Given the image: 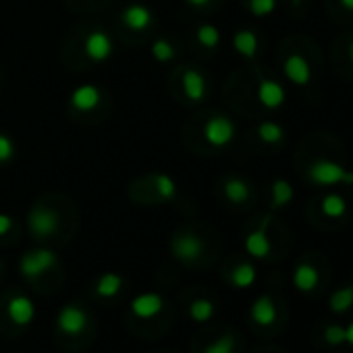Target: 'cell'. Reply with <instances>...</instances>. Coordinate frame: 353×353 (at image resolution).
Listing matches in <instances>:
<instances>
[{
	"instance_id": "3",
	"label": "cell",
	"mask_w": 353,
	"mask_h": 353,
	"mask_svg": "<svg viewBox=\"0 0 353 353\" xmlns=\"http://www.w3.org/2000/svg\"><path fill=\"white\" fill-rule=\"evenodd\" d=\"M54 264H57V254L52 250H32L21 258L19 270L26 279L36 281L42 274H46Z\"/></svg>"
},
{
	"instance_id": "21",
	"label": "cell",
	"mask_w": 353,
	"mask_h": 353,
	"mask_svg": "<svg viewBox=\"0 0 353 353\" xmlns=\"http://www.w3.org/2000/svg\"><path fill=\"white\" fill-rule=\"evenodd\" d=\"M322 212L330 219H341L347 214V200L339 194H328L322 198Z\"/></svg>"
},
{
	"instance_id": "38",
	"label": "cell",
	"mask_w": 353,
	"mask_h": 353,
	"mask_svg": "<svg viewBox=\"0 0 353 353\" xmlns=\"http://www.w3.org/2000/svg\"><path fill=\"white\" fill-rule=\"evenodd\" d=\"M349 59H351V63H353V40H351V44H349Z\"/></svg>"
},
{
	"instance_id": "28",
	"label": "cell",
	"mask_w": 353,
	"mask_h": 353,
	"mask_svg": "<svg viewBox=\"0 0 353 353\" xmlns=\"http://www.w3.org/2000/svg\"><path fill=\"white\" fill-rule=\"evenodd\" d=\"M196 38H198V42H200L202 46H206V48H216V46L221 44V32H219V28H214V26H210V23L200 26L198 32H196Z\"/></svg>"
},
{
	"instance_id": "29",
	"label": "cell",
	"mask_w": 353,
	"mask_h": 353,
	"mask_svg": "<svg viewBox=\"0 0 353 353\" xmlns=\"http://www.w3.org/2000/svg\"><path fill=\"white\" fill-rule=\"evenodd\" d=\"M152 57L158 61V63H168L174 59V48L168 40H156L152 44Z\"/></svg>"
},
{
	"instance_id": "32",
	"label": "cell",
	"mask_w": 353,
	"mask_h": 353,
	"mask_svg": "<svg viewBox=\"0 0 353 353\" xmlns=\"http://www.w3.org/2000/svg\"><path fill=\"white\" fill-rule=\"evenodd\" d=\"M17 154V145L13 141V137H9L7 133H0V162H11Z\"/></svg>"
},
{
	"instance_id": "26",
	"label": "cell",
	"mask_w": 353,
	"mask_h": 353,
	"mask_svg": "<svg viewBox=\"0 0 353 353\" xmlns=\"http://www.w3.org/2000/svg\"><path fill=\"white\" fill-rule=\"evenodd\" d=\"M258 135L264 143H281L285 139V129L279 123L266 121V123H260Z\"/></svg>"
},
{
	"instance_id": "2",
	"label": "cell",
	"mask_w": 353,
	"mask_h": 353,
	"mask_svg": "<svg viewBox=\"0 0 353 353\" xmlns=\"http://www.w3.org/2000/svg\"><path fill=\"white\" fill-rule=\"evenodd\" d=\"M235 133H237L235 123L225 114H216L208 119L204 125V139L212 148H227L235 139Z\"/></svg>"
},
{
	"instance_id": "20",
	"label": "cell",
	"mask_w": 353,
	"mask_h": 353,
	"mask_svg": "<svg viewBox=\"0 0 353 353\" xmlns=\"http://www.w3.org/2000/svg\"><path fill=\"white\" fill-rule=\"evenodd\" d=\"M123 289V276L117 272H104L96 283V293L104 299H112Z\"/></svg>"
},
{
	"instance_id": "16",
	"label": "cell",
	"mask_w": 353,
	"mask_h": 353,
	"mask_svg": "<svg viewBox=\"0 0 353 353\" xmlns=\"http://www.w3.org/2000/svg\"><path fill=\"white\" fill-rule=\"evenodd\" d=\"M252 320L258 326H270L276 320V305L270 295H260L252 303Z\"/></svg>"
},
{
	"instance_id": "13",
	"label": "cell",
	"mask_w": 353,
	"mask_h": 353,
	"mask_svg": "<svg viewBox=\"0 0 353 353\" xmlns=\"http://www.w3.org/2000/svg\"><path fill=\"white\" fill-rule=\"evenodd\" d=\"M152 19H154V15L145 5H135L133 3V5L125 7L123 13H121V21L133 32H145L152 26Z\"/></svg>"
},
{
	"instance_id": "4",
	"label": "cell",
	"mask_w": 353,
	"mask_h": 353,
	"mask_svg": "<svg viewBox=\"0 0 353 353\" xmlns=\"http://www.w3.org/2000/svg\"><path fill=\"white\" fill-rule=\"evenodd\" d=\"M28 223H30V231H32L34 237L46 239V237H50V235H54L59 231L61 219H59V214L54 210H50L46 206H36V208H32Z\"/></svg>"
},
{
	"instance_id": "27",
	"label": "cell",
	"mask_w": 353,
	"mask_h": 353,
	"mask_svg": "<svg viewBox=\"0 0 353 353\" xmlns=\"http://www.w3.org/2000/svg\"><path fill=\"white\" fill-rule=\"evenodd\" d=\"M190 316H192V320H196V322H208V320L214 316V303H212L210 299L200 297V299L192 301V305H190Z\"/></svg>"
},
{
	"instance_id": "11",
	"label": "cell",
	"mask_w": 353,
	"mask_h": 353,
	"mask_svg": "<svg viewBox=\"0 0 353 353\" xmlns=\"http://www.w3.org/2000/svg\"><path fill=\"white\" fill-rule=\"evenodd\" d=\"M258 100L264 108L268 110H276L285 104L287 100V92L285 88L274 81V79H262L260 85H258Z\"/></svg>"
},
{
	"instance_id": "6",
	"label": "cell",
	"mask_w": 353,
	"mask_h": 353,
	"mask_svg": "<svg viewBox=\"0 0 353 353\" xmlns=\"http://www.w3.org/2000/svg\"><path fill=\"white\" fill-rule=\"evenodd\" d=\"M172 256L179 260V262H194L202 256L204 252V243L198 235L194 233H181L172 239Z\"/></svg>"
},
{
	"instance_id": "8",
	"label": "cell",
	"mask_w": 353,
	"mask_h": 353,
	"mask_svg": "<svg viewBox=\"0 0 353 353\" xmlns=\"http://www.w3.org/2000/svg\"><path fill=\"white\" fill-rule=\"evenodd\" d=\"M57 324H59V328H61L63 332H67V334H79V332H83V328H85V324H88V316H85V312H83L79 305L69 303V305H65V307L59 312Z\"/></svg>"
},
{
	"instance_id": "33",
	"label": "cell",
	"mask_w": 353,
	"mask_h": 353,
	"mask_svg": "<svg viewBox=\"0 0 353 353\" xmlns=\"http://www.w3.org/2000/svg\"><path fill=\"white\" fill-rule=\"evenodd\" d=\"M324 339H326V343L332 345V347L343 345V343H345V326H341V324H330V326H326Z\"/></svg>"
},
{
	"instance_id": "10",
	"label": "cell",
	"mask_w": 353,
	"mask_h": 353,
	"mask_svg": "<svg viewBox=\"0 0 353 353\" xmlns=\"http://www.w3.org/2000/svg\"><path fill=\"white\" fill-rule=\"evenodd\" d=\"M162 310H164V299L158 293H141V295L133 297V301H131V312L139 320H150V318L158 316Z\"/></svg>"
},
{
	"instance_id": "31",
	"label": "cell",
	"mask_w": 353,
	"mask_h": 353,
	"mask_svg": "<svg viewBox=\"0 0 353 353\" xmlns=\"http://www.w3.org/2000/svg\"><path fill=\"white\" fill-rule=\"evenodd\" d=\"M252 15L256 17H266V15H272L274 9H276V0H250L248 3Z\"/></svg>"
},
{
	"instance_id": "25",
	"label": "cell",
	"mask_w": 353,
	"mask_h": 353,
	"mask_svg": "<svg viewBox=\"0 0 353 353\" xmlns=\"http://www.w3.org/2000/svg\"><path fill=\"white\" fill-rule=\"evenodd\" d=\"M293 200V188L285 179H276L272 183V208H283Z\"/></svg>"
},
{
	"instance_id": "30",
	"label": "cell",
	"mask_w": 353,
	"mask_h": 353,
	"mask_svg": "<svg viewBox=\"0 0 353 353\" xmlns=\"http://www.w3.org/2000/svg\"><path fill=\"white\" fill-rule=\"evenodd\" d=\"M235 351V339L231 334H223L216 341H212L204 353H233Z\"/></svg>"
},
{
	"instance_id": "17",
	"label": "cell",
	"mask_w": 353,
	"mask_h": 353,
	"mask_svg": "<svg viewBox=\"0 0 353 353\" xmlns=\"http://www.w3.org/2000/svg\"><path fill=\"white\" fill-rule=\"evenodd\" d=\"M270 250H272V245H270V239H268V235H266V223H264L258 231H254V233H250V235L245 237V252H248L252 258L264 260V258L270 254Z\"/></svg>"
},
{
	"instance_id": "37",
	"label": "cell",
	"mask_w": 353,
	"mask_h": 353,
	"mask_svg": "<svg viewBox=\"0 0 353 353\" xmlns=\"http://www.w3.org/2000/svg\"><path fill=\"white\" fill-rule=\"evenodd\" d=\"M341 5H343L347 11H353V0H341Z\"/></svg>"
},
{
	"instance_id": "5",
	"label": "cell",
	"mask_w": 353,
	"mask_h": 353,
	"mask_svg": "<svg viewBox=\"0 0 353 353\" xmlns=\"http://www.w3.org/2000/svg\"><path fill=\"white\" fill-rule=\"evenodd\" d=\"M83 50H85V57L94 63H104L112 57L114 52V44H112V38L102 32V30H96L92 34H88L85 42H83Z\"/></svg>"
},
{
	"instance_id": "36",
	"label": "cell",
	"mask_w": 353,
	"mask_h": 353,
	"mask_svg": "<svg viewBox=\"0 0 353 353\" xmlns=\"http://www.w3.org/2000/svg\"><path fill=\"white\" fill-rule=\"evenodd\" d=\"M188 5H192V7H206V5H210L212 0H185Z\"/></svg>"
},
{
	"instance_id": "18",
	"label": "cell",
	"mask_w": 353,
	"mask_h": 353,
	"mask_svg": "<svg viewBox=\"0 0 353 353\" xmlns=\"http://www.w3.org/2000/svg\"><path fill=\"white\" fill-rule=\"evenodd\" d=\"M225 196L233 204H245L252 196L250 183L241 179V176H231V179L225 181Z\"/></svg>"
},
{
	"instance_id": "12",
	"label": "cell",
	"mask_w": 353,
	"mask_h": 353,
	"mask_svg": "<svg viewBox=\"0 0 353 353\" xmlns=\"http://www.w3.org/2000/svg\"><path fill=\"white\" fill-rule=\"evenodd\" d=\"M7 314L17 326H28L36 318V305L30 297L15 295V297H11V301L7 305Z\"/></svg>"
},
{
	"instance_id": "14",
	"label": "cell",
	"mask_w": 353,
	"mask_h": 353,
	"mask_svg": "<svg viewBox=\"0 0 353 353\" xmlns=\"http://www.w3.org/2000/svg\"><path fill=\"white\" fill-rule=\"evenodd\" d=\"M181 83H183V92H185V96H188V100L190 102H202L204 98H206V90H208V85H206V77L200 73V71H196V69H188L185 73H183V79H181Z\"/></svg>"
},
{
	"instance_id": "24",
	"label": "cell",
	"mask_w": 353,
	"mask_h": 353,
	"mask_svg": "<svg viewBox=\"0 0 353 353\" xmlns=\"http://www.w3.org/2000/svg\"><path fill=\"white\" fill-rule=\"evenodd\" d=\"M353 305V285L351 287H345V289H339L332 293L330 297V310L334 314H345L349 312Z\"/></svg>"
},
{
	"instance_id": "7",
	"label": "cell",
	"mask_w": 353,
	"mask_h": 353,
	"mask_svg": "<svg viewBox=\"0 0 353 353\" xmlns=\"http://www.w3.org/2000/svg\"><path fill=\"white\" fill-rule=\"evenodd\" d=\"M283 73L285 77L293 83V85H307L312 81V69H310V63L301 57V54H289L285 59V65H283Z\"/></svg>"
},
{
	"instance_id": "23",
	"label": "cell",
	"mask_w": 353,
	"mask_h": 353,
	"mask_svg": "<svg viewBox=\"0 0 353 353\" xmlns=\"http://www.w3.org/2000/svg\"><path fill=\"white\" fill-rule=\"evenodd\" d=\"M231 283L237 287V289H248L256 283V268L250 264V262H243L239 264L233 274H231Z\"/></svg>"
},
{
	"instance_id": "22",
	"label": "cell",
	"mask_w": 353,
	"mask_h": 353,
	"mask_svg": "<svg viewBox=\"0 0 353 353\" xmlns=\"http://www.w3.org/2000/svg\"><path fill=\"white\" fill-rule=\"evenodd\" d=\"M152 183H154V190H156L160 200H174L176 198V183H174L172 176L158 172V174H154Z\"/></svg>"
},
{
	"instance_id": "9",
	"label": "cell",
	"mask_w": 353,
	"mask_h": 353,
	"mask_svg": "<svg viewBox=\"0 0 353 353\" xmlns=\"http://www.w3.org/2000/svg\"><path fill=\"white\" fill-rule=\"evenodd\" d=\"M100 100H102V92L94 83H81V85H77L71 92V98H69L71 106L75 110H81V112L94 110L100 104Z\"/></svg>"
},
{
	"instance_id": "34",
	"label": "cell",
	"mask_w": 353,
	"mask_h": 353,
	"mask_svg": "<svg viewBox=\"0 0 353 353\" xmlns=\"http://www.w3.org/2000/svg\"><path fill=\"white\" fill-rule=\"evenodd\" d=\"M13 227H15L13 219H11L9 214H3V212H0V237L7 235V233H11Z\"/></svg>"
},
{
	"instance_id": "35",
	"label": "cell",
	"mask_w": 353,
	"mask_h": 353,
	"mask_svg": "<svg viewBox=\"0 0 353 353\" xmlns=\"http://www.w3.org/2000/svg\"><path fill=\"white\" fill-rule=\"evenodd\" d=\"M345 343H349L353 347V322L349 326H345Z\"/></svg>"
},
{
	"instance_id": "15",
	"label": "cell",
	"mask_w": 353,
	"mask_h": 353,
	"mask_svg": "<svg viewBox=\"0 0 353 353\" xmlns=\"http://www.w3.org/2000/svg\"><path fill=\"white\" fill-rule=\"evenodd\" d=\"M318 283H320V272H318L316 266H312L307 262H301L295 268V272H293V285H295L297 291L312 293L318 287Z\"/></svg>"
},
{
	"instance_id": "19",
	"label": "cell",
	"mask_w": 353,
	"mask_h": 353,
	"mask_svg": "<svg viewBox=\"0 0 353 353\" xmlns=\"http://www.w3.org/2000/svg\"><path fill=\"white\" fill-rule=\"evenodd\" d=\"M233 46L235 50L245 57V59H254L256 52H258V36L252 32V30H239L235 36H233Z\"/></svg>"
},
{
	"instance_id": "1",
	"label": "cell",
	"mask_w": 353,
	"mask_h": 353,
	"mask_svg": "<svg viewBox=\"0 0 353 353\" xmlns=\"http://www.w3.org/2000/svg\"><path fill=\"white\" fill-rule=\"evenodd\" d=\"M307 174H310V179L320 188H332V185H339V183L353 185V172L347 170L343 164L326 160V158H320V160L312 162L310 168H307Z\"/></svg>"
}]
</instances>
